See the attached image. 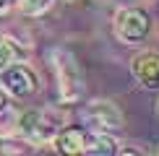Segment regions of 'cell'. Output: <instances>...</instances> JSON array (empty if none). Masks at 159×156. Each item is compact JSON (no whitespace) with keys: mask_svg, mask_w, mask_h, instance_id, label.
Masks as SVG:
<instances>
[{"mask_svg":"<svg viewBox=\"0 0 159 156\" xmlns=\"http://www.w3.org/2000/svg\"><path fill=\"white\" fill-rule=\"evenodd\" d=\"M60 128H63V117H57L50 109H29V112L18 115V133L37 146L52 143Z\"/></svg>","mask_w":159,"mask_h":156,"instance_id":"cell-2","label":"cell"},{"mask_svg":"<svg viewBox=\"0 0 159 156\" xmlns=\"http://www.w3.org/2000/svg\"><path fill=\"white\" fill-rule=\"evenodd\" d=\"M13 3H16L18 13H24V16H42L52 0H13Z\"/></svg>","mask_w":159,"mask_h":156,"instance_id":"cell-10","label":"cell"},{"mask_svg":"<svg viewBox=\"0 0 159 156\" xmlns=\"http://www.w3.org/2000/svg\"><path fill=\"white\" fill-rule=\"evenodd\" d=\"M151 31V16L143 8H123L115 16V34L123 44H138Z\"/></svg>","mask_w":159,"mask_h":156,"instance_id":"cell-3","label":"cell"},{"mask_svg":"<svg viewBox=\"0 0 159 156\" xmlns=\"http://www.w3.org/2000/svg\"><path fill=\"white\" fill-rule=\"evenodd\" d=\"M52 68L57 76V94H60L63 104H73L81 99L84 94V73L78 65L76 55H70L68 50H52L50 52Z\"/></svg>","mask_w":159,"mask_h":156,"instance_id":"cell-1","label":"cell"},{"mask_svg":"<svg viewBox=\"0 0 159 156\" xmlns=\"http://www.w3.org/2000/svg\"><path fill=\"white\" fill-rule=\"evenodd\" d=\"M84 122L89 130H97V133H117V130H123V112L117 109L115 102L97 99L86 104Z\"/></svg>","mask_w":159,"mask_h":156,"instance_id":"cell-4","label":"cell"},{"mask_svg":"<svg viewBox=\"0 0 159 156\" xmlns=\"http://www.w3.org/2000/svg\"><path fill=\"white\" fill-rule=\"evenodd\" d=\"M157 117H159V102H157Z\"/></svg>","mask_w":159,"mask_h":156,"instance_id":"cell-14","label":"cell"},{"mask_svg":"<svg viewBox=\"0 0 159 156\" xmlns=\"http://www.w3.org/2000/svg\"><path fill=\"white\" fill-rule=\"evenodd\" d=\"M13 63H21V50L11 37H0V73Z\"/></svg>","mask_w":159,"mask_h":156,"instance_id":"cell-9","label":"cell"},{"mask_svg":"<svg viewBox=\"0 0 159 156\" xmlns=\"http://www.w3.org/2000/svg\"><path fill=\"white\" fill-rule=\"evenodd\" d=\"M3 83H5V91L16 99H24V96H31L34 91L39 89V78L37 73L24 63H13L11 68L3 70Z\"/></svg>","mask_w":159,"mask_h":156,"instance_id":"cell-5","label":"cell"},{"mask_svg":"<svg viewBox=\"0 0 159 156\" xmlns=\"http://www.w3.org/2000/svg\"><path fill=\"white\" fill-rule=\"evenodd\" d=\"M86 130L84 128H60L55 135V148L68 156H78V154H86Z\"/></svg>","mask_w":159,"mask_h":156,"instance_id":"cell-7","label":"cell"},{"mask_svg":"<svg viewBox=\"0 0 159 156\" xmlns=\"http://www.w3.org/2000/svg\"><path fill=\"white\" fill-rule=\"evenodd\" d=\"M11 8V0H0V13H5Z\"/></svg>","mask_w":159,"mask_h":156,"instance_id":"cell-12","label":"cell"},{"mask_svg":"<svg viewBox=\"0 0 159 156\" xmlns=\"http://www.w3.org/2000/svg\"><path fill=\"white\" fill-rule=\"evenodd\" d=\"M117 143L112 138V133H91L86 135V154H94V156H112L117 154Z\"/></svg>","mask_w":159,"mask_h":156,"instance_id":"cell-8","label":"cell"},{"mask_svg":"<svg viewBox=\"0 0 159 156\" xmlns=\"http://www.w3.org/2000/svg\"><path fill=\"white\" fill-rule=\"evenodd\" d=\"M130 73H133V78L141 86L157 89L159 86V52L143 50V52H138V55H133V60H130Z\"/></svg>","mask_w":159,"mask_h":156,"instance_id":"cell-6","label":"cell"},{"mask_svg":"<svg viewBox=\"0 0 159 156\" xmlns=\"http://www.w3.org/2000/svg\"><path fill=\"white\" fill-rule=\"evenodd\" d=\"M5 107H8V91L0 89V109H5Z\"/></svg>","mask_w":159,"mask_h":156,"instance_id":"cell-11","label":"cell"},{"mask_svg":"<svg viewBox=\"0 0 159 156\" xmlns=\"http://www.w3.org/2000/svg\"><path fill=\"white\" fill-rule=\"evenodd\" d=\"M63 3H78V0H63Z\"/></svg>","mask_w":159,"mask_h":156,"instance_id":"cell-13","label":"cell"}]
</instances>
